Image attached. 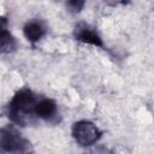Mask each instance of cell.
<instances>
[{
	"label": "cell",
	"instance_id": "1",
	"mask_svg": "<svg viewBox=\"0 0 154 154\" xmlns=\"http://www.w3.org/2000/svg\"><path fill=\"white\" fill-rule=\"evenodd\" d=\"M36 105L37 100L30 90H20L13 96L8 105V116L17 124H24L29 117L35 114Z\"/></svg>",
	"mask_w": 154,
	"mask_h": 154
},
{
	"label": "cell",
	"instance_id": "2",
	"mask_svg": "<svg viewBox=\"0 0 154 154\" xmlns=\"http://www.w3.org/2000/svg\"><path fill=\"white\" fill-rule=\"evenodd\" d=\"M100 130L96 125H94L90 122L81 120L73 124L72 126V136L76 140V142L81 146L88 147L94 144L100 138Z\"/></svg>",
	"mask_w": 154,
	"mask_h": 154
},
{
	"label": "cell",
	"instance_id": "3",
	"mask_svg": "<svg viewBox=\"0 0 154 154\" xmlns=\"http://www.w3.org/2000/svg\"><path fill=\"white\" fill-rule=\"evenodd\" d=\"M1 148L6 152H24V147L28 144L20 136V134L12 126L4 128L0 134Z\"/></svg>",
	"mask_w": 154,
	"mask_h": 154
},
{
	"label": "cell",
	"instance_id": "4",
	"mask_svg": "<svg viewBox=\"0 0 154 154\" xmlns=\"http://www.w3.org/2000/svg\"><path fill=\"white\" fill-rule=\"evenodd\" d=\"M75 37H76V40H78L83 43H89V45L97 46V47L102 46V41H101L100 36L89 25H87L84 23H79L76 25Z\"/></svg>",
	"mask_w": 154,
	"mask_h": 154
},
{
	"label": "cell",
	"instance_id": "5",
	"mask_svg": "<svg viewBox=\"0 0 154 154\" xmlns=\"http://www.w3.org/2000/svg\"><path fill=\"white\" fill-rule=\"evenodd\" d=\"M55 113H57V105L53 100L43 99L41 101H37V105H36V108H35V114L38 118L49 119Z\"/></svg>",
	"mask_w": 154,
	"mask_h": 154
},
{
	"label": "cell",
	"instance_id": "6",
	"mask_svg": "<svg viewBox=\"0 0 154 154\" xmlns=\"http://www.w3.org/2000/svg\"><path fill=\"white\" fill-rule=\"evenodd\" d=\"M23 32H24V36L30 41V42H36L38 41L43 34H45V30L42 28V25L37 22H29L25 24L24 29H23Z\"/></svg>",
	"mask_w": 154,
	"mask_h": 154
},
{
	"label": "cell",
	"instance_id": "7",
	"mask_svg": "<svg viewBox=\"0 0 154 154\" xmlns=\"http://www.w3.org/2000/svg\"><path fill=\"white\" fill-rule=\"evenodd\" d=\"M1 52L2 53H8L14 48V41L12 38V36L10 35V32H7L4 28L1 30Z\"/></svg>",
	"mask_w": 154,
	"mask_h": 154
},
{
	"label": "cell",
	"instance_id": "8",
	"mask_svg": "<svg viewBox=\"0 0 154 154\" xmlns=\"http://www.w3.org/2000/svg\"><path fill=\"white\" fill-rule=\"evenodd\" d=\"M67 7L71 12L78 13L84 7V0H67Z\"/></svg>",
	"mask_w": 154,
	"mask_h": 154
},
{
	"label": "cell",
	"instance_id": "9",
	"mask_svg": "<svg viewBox=\"0 0 154 154\" xmlns=\"http://www.w3.org/2000/svg\"><path fill=\"white\" fill-rule=\"evenodd\" d=\"M105 2H107L108 5H117L120 2H125V0H105Z\"/></svg>",
	"mask_w": 154,
	"mask_h": 154
}]
</instances>
